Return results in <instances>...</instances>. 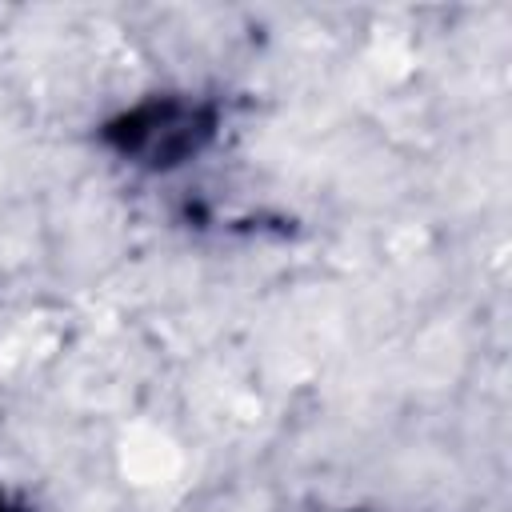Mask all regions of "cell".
I'll return each mask as SVG.
<instances>
[{
  "label": "cell",
  "instance_id": "obj_1",
  "mask_svg": "<svg viewBox=\"0 0 512 512\" xmlns=\"http://www.w3.org/2000/svg\"><path fill=\"white\" fill-rule=\"evenodd\" d=\"M216 132V112L200 100L184 96H156L124 116H116L104 128V140L132 164L164 172L184 160H192Z\"/></svg>",
  "mask_w": 512,
  "mask_h": 512
},
{
  "label": "cell",
  "instance_id": "obj_2",
  "mask_svg": "<svg viewBox=\"0 0 512 512\" xmlns=\"http://www.w3.org/2000/svg\"><path fill=\"white\" fill-rule=\"evenodd\" d=\"M0 512H28V508H20V504H16L8 492H0Z\"/></svg>",
  "mask_w": 512,
  "mask_h": 512
}]
</instances>
